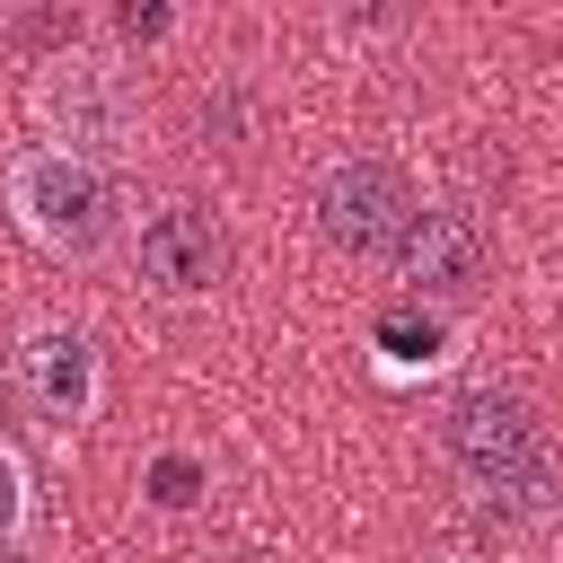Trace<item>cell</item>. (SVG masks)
<instances>
[{
  "label": "cell",
  "instance_id": "1",
  "mask_svg": "<svg viewBox=\"0 0 563 563\" xmlns=\"http://www.w3.org/2000/svg\"><path fill=\"white\" fill-rule=\"evenodd\" d=\"M449 457L466 466V484L484 493V510H510V519L545 510L554 484H563L537 413L519 396H501V387H475V396L449 405Z\"/></svg>",
  "mask_w": 563,
  "mask_h": 563
},
{
  "label": "cell",
  "instance_id": "5",
  "mask_svg": "<svg viewBox=\"0 0 563 563\" xmlns=\"http://www.w3.org/2000/svg\"><path fill=\"white\" fill-rule=\"evenodd\" d=\"M141 273L167 299H202V290L229 282V229L202 202H167V211L141 220Z\"/></svg>",
  "mask_w": 563,
  "mask_h": 563
},
{
  "label": "cell",
  "instance_id": "8",
  "mask_svg": "<svg viewBox=\"0 0 563 563\" xmlns=\"http://www.w3.org/2000/svg\"><path fill=\"white\" fill-rule=\"evenodd\" d=\"M378 343L413 361V352H431V317H387V325H378Z\"/></svg>",
  "mask_w": 563,
  "mask_h": 563
},
{
  "label": "cell",
  "instance_id": "2",
  "mask_svg": "<svg viewBox=\"0 0 563 563\" xmlns=\"http://www.w3.org/2000/svg\"><path fill=\"white\" fill-rule=\"evenodd\" d=\"M9 194H18L26 229H35L44 246H70V255H88L97 238H114V211H123L114 185H106L88 158H70V150H35V158H18Z\"/></svg>",
  "mask_w": 563,
  "mask_h": 563
},
{
  "label": "cell",
  "instance_id": "4",
  "mask_svg": "<svg viewBox=\"0 0 563 563\" xmlns=\"http://www.w3.org/2000/svg\"><path fill=\"white\" fill-rule=\"evenodd\" d=\"M396 273H405L413 299H475L484 273H493L484 220L475 211H413L405 238H396Z\"/></svg>",
  "mask_w": 563,
  "mask_h": 563
},
{
  "label": "cell",
  "instance_id": "10",
  "mask_svg": "<svg viewBox=\"0 0 563 563\" xmlns=\"http://www.w3.org/2000/svg\"><path fill=\"white\" fill-rule=\"evenodd\" d=\"M18 537V457L0 449V545Z\"/></svg>",
  "mask_w": 563,
  "mask_h": 563
},
{
  "label": "cell",
  "instance_id": "11",
  "mask_svg": "<svg viewBox=\"0 0 563 563\" xmlns=\"http://www.w3.org/2000/svg\"><path fill=\"white\" fill-rule=\"evenodd\" d=\"M194 563H238V554H194Z\"/></svg>",
  "mask_w": 563,
  "mask_h": 563
},
{
  "label": "cell",
  "instance_id": "7",
  "mask_svg": "<svg viewBox=\"0 0 563 563\" xmlns=\"http://www.w3.org/2000/svg\"><path fill=\"white\" fill-rule=\"evenodd\" d=\"M150 493H158L167 510H176V501H194V493H202V475H194V457H158V466H150Z\"/></svg>",
  "mask_w": 563,
  "mask_h": 563
},
{
  "label": "cell",
  "instance_id": "3",
  "mask_svg": "<svg viewBox=\"0 0 563 563\" xmlns=\"http://www.w3.org/2000/svg\"><path fill=\"white\" fill-rule=\"evenodd\" d=\"M413 220V194L387 158H343L325 185H317V229L343 246V255H387Z\"/></svg>",
  "mask_w": 563,
  "mask_h": 563
},
{
  "label": "cell",
  "instance_id": "9",
  "mask_svg": "<svg viewBox=\"0 0 563 563\" xmlns=\"http://www.w3.org/2000/svg\"><path fill=\"white\" fill-rule=\"evenodd\" d=\"M53 35H79L70 9H44V18H18V44H53Z\"/></svg>",
  "mask_w": 563,
  "mask_h": 563
},
{
  "label": "cell",
  "instance_id": "6",
  "mask_svg": "<svg viewBox=\"0 0 563 563\" xmlns=\"http://www.w3.org/2000/svg\"><path fill=\"white\" fill-rule=\"evenodd\" d=\"M18 387H26V405H35L44 422H79L88 396H97V352H88L79 334H35V343L18 352Z\"/></svg>",
  "mask_w": 563,
  "mask_h": 563
}]
</instances>
